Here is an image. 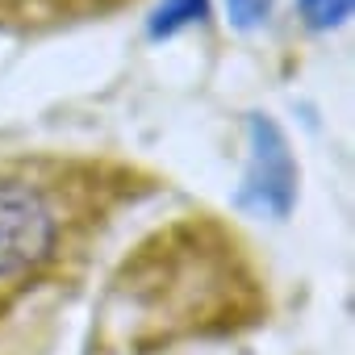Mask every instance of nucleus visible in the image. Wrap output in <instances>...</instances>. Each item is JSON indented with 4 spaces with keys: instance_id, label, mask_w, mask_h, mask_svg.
<instances>
[{
    "instance_id": "nucleus-4",
    "label": "nucleus",
    "mask_w": 355,
    "mask_h": 355,
    "mask_svg": "<svg viewBox=\"0 0 355 355\" xmlns=\"http://www.w3.org/2000/svg\"><path fill=\"white\" fill-rule=\"evenodd\" d=\"M201 13H205V0H163L155 21H150V34H171V30H180L184 21H193Z\"/></svg>"
},
{
    "instance_id": "nucleus-3",
    "label": "nucleus",
    "mask_w": 355,
    "mask_h": 355,
    "mask_svg": "<svg viewBox=\"0 0 355 355\" xmlns=\"http://www.w3.org/2000/svg\"><path fill=\"white\" fill-rule=\"evenodd\" d=\"M130 5H138V0H0V34L42 38L88 21H109Z\"/></svg>"
},
{
    "instance_id": "nucleus-2",
    "label": "nucleus",
    "mask_w": 355,
    "mask_h": 355,
    "mask_svg": "<svg viewBox=\"0 0 355 355\" xmlns=\"http://www.w3.org/2000/svg\"><path fill=\"white\" fill-rule=\"evenodd\" d=\"M263 276L251 247L214 214H189L146 234L125 255L105 318L121 347H163L230 313L255 322Z\"/></svg>"
},
{
    "instance_id": "nucleus-1",
    "label": "nucleus",
    "mask_w": 355,
    "mask_h": 355,
    "mask_svg": "<svg viewBox=\"0 0 355 355\" xmlns=\"http://www.w3.org/2000/svg\"><path fill=\"white\" fill-rule=\"evenodd\" d=\"M163 180L109 150L0 155V355H46L113 230Z\"/></svg>"
},
{
    "instance_id": "nucleus-5",
    "label": "nucleus",
    "mask_w": 355,
    "mask_h": 355,
    "mask_svg": "<svg viewBox=\"0 0 355 355\" xmlns=\"http://www.w3.org/2000/svg\"><path fill=\"white\" fill-rule=\"evenodd\" d=\"M351 13V0H301V17L313 30H330Z\"/></svg>"
}]
</instances>
